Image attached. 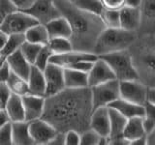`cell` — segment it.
I'll return each mask as SVG.
<instances>
[{
  "label": "cell",
  "mask_w": 155,
  "mask_h": 145,
  "mask_svg": "<svg viewBox=\"0 0 155 145\" xmlns=\"http://www.w3.org/2000/svg\"><path fill=\"white\" fill-rule=\"evenodd\" d=\"M93 110L90 87H66L59 93L46 97L42 118L60 133L75 130L81 134L90 129Z\"/></svg>",
  "instance_id": "obj_1"
},
{
  "label": "cell",
  "mask_w": 155,
  "mask_h": 145,
  "mask_svg": "<svg viewBox=\"0 0 155 145\" xmlns=\"http://www.w3.org/2000/svg\"><path fill=\"white\" fill-rule=\"evenodd\" d=\"M55 4L70 23L74 50L93 52L97 39L107 28L102 18L84 11L69 0H55Z\"/></svg>",
  "instance_id": "obj_2"
},
{
  "label": "cell",
  "mask_w": 155,
  "mask_h": 145,
  "mask_svg": "<svg viewBox=\"0 0 155 145\" xmlns=\"http://www.w3.org/2000/svg\"><path fill=\"white\" fill-rule=\"evenodd\" d=\"M139 80L155 89V38L151 35H139L129 48Z\"/></svg>",
  "instance_id": "obj_3"
},
{
  "label": "cell",
  "mask_w": 155,
  "mask_h": 145,
  "mask_svg": "<svg viewBox=\"0 0 155 145\" xmlns=\"http://www.w3.org/2000/svg\"><path fill=\"white\" fill-rule=\"evenodd\" d=\"M138 37L139 34L137 31L125 30L121 27H107L97 39L93 53L101 56L128 50L137 41Z\"/></svg>",
  "instance_id": "obj_4"
},
{
  "label": "cell",
  "mask_w": 155,
  "mask_h": 145,
  "mask_svg": "<svg viewBox=\"0 0 155 145\" xmlns=\"http://www.w3.org/2000/svg\"><path fill=\"white\" fill-rule=\"evenodd\" d=\"M99 57L108 62L114 72L116 79L119 81L139 79L129 50L109 53Z\"/></svg>",
  "instance_id": "obj_5"
},
{
  "label": "cell",
  "mask_w": 155,
  "mask_h": 145,
  "mask_svg": "<svg viewBox=\"0 0 155 145\" xmlns=\"http://www.w3.org/2000/svg\"><path fill=\"white\" fill-rule=\"evenodd\" d=\"M38 21L31 14L24 11L15 12L3 18L0 23V30L12 35V34H25L29 28L38 24Z\"/></svg>",
  "instance_id": "obj_6"
},
{
  "label": "cell",
  "mask_w": 155,
  "mask_h": 145,
  "mask_svg": "<svg viewBox=\"0 0 155 145\" xmlns=\"http://www.w3.org/2000/svg\"><path fill=\"white\" fill-rule=\"evenodd\" d=\"M94 109L101 106H109L120 98V81L113 79L99 85L90 87Z\"/></svg>",
  "instance_id": "obj_7"
},
{
  "label": "cell",
  "mask_w": 155,
  "mask_h": 145,
  "mask_svg": "<svg viewBox=\"0 0 155 145\" xmlns=\"http://www.w3.org/2000/svg\"><path fill=\"white\" fill-rule=\"evenodd\" d=\"M120 98L144 105L148 101V87L139 79L120 81Z\"/></svg>",
  "instance_id": "obj_8"
},
{
  "label": "cell",
  "mask_w": 155,
  "mask_h": 145,
  "mask_svg": "<svg viewBox=\"0 0 155 145\" xmlns=\"http://www.w3.org/2000/svg\"><path fill=\"white\" fill-rule=\"evenodd\" d=\"M24 12L35 18L39 23L45 25L53 19L62 17L55 4V0H37L31 8L25 10Z\"/></svg>",
  "instance_id": "obj_9"
},
{
  "label": "cell",
  "mask_w": 155,
  "mask_h": 145,
  "mask_svg": "<svg viewBox=\"0 0 155 145\" xmlns=\"http://www.w3.org/2000/svg\"><path fill=\"white\" fill-rule=\"evenodd\" d=\"M29 130L34 144L36 145H48L59 133L51 124L43 118L29 122Z\"/></svg>",
  "instance_id": "obj_10"
},
{
  "label": "cell",
  "mask_w": 155,
  "mask_h": 145,
  "mask_svg": "<svg viewBox=\"0 0 155 145\" xmlns=\"http://www.w3.org/2000/svg\"><path fill=\"white\" fill-rule=\"evenodd\" d=\"M44 74L47 82L46 97L55 95L66 88L63 67L53 63H48L47 68L44 70Z\"/></svg>",
  "instance_id": "obj_11"
},
{
  "label": "cell",
  "mask_w": 155,
  "mask_h": 145,
  "mask_svg": "<svg viewBox=\"0 0 155 145\" xmlns=\"http://www.w3.org/2000/svg\"><path fill=\"white\" fill-rule=\"evenodd\" d=\"M110 108V106H109ZM110 144L111 145H127L129 142L124 138L123 133L127 124V118L114 108H110Z\"/></svg>",
  "instance_id": "obj_12"
},
{
  "label": "cell",
  "mask_w": 155,
  "mask_h": 145,
  "mask_svg": "<svg viewBox=\"0 0 155 145\" xmlns=\"http://www.w3.org/2000/svg\"><path fill=\"white\" fill-rule=\"evenodd\" d=\"M113 79H116L113 69L108 64V62L105 61L103 58L99 57L94 62L93 67L88 72L89 87L105 83Z\"/></svg>",
  "instance_id": "obj_13"
},
{
  "label": "cell",
  "mask_w": 155,
  "mask_h": 145,
  "mask_svg": "<svg viewBox=\"0 0 155 145\" xmlns=\"http://www.w3.org/2000/svg\"><path fill=\"white\" fill-rule=\"evenodd\" d=\"M98 58L99 56L96 55L93 52L71 50L65 53H60V54H53L51 57L50 63L59 65L63 68H70L80 61H82V60L96 61Z\"/></svg>",
  "instance_id": "obj_14"
},
{
  "label": "cell",
  "mask_w": 155,
  "mask_h": 145,
  "mask_svg": "<svg viewBox=\"0 0 155 145\" xmlns=\"http://www.w3.org/2000/svg\"><path fill=\"white\" fill-rule=\"evenodd\" d=\"M142 23L138 31L140 35H151L155 34V0H142L140 5Z\"/></svg>",
  "instance_id": "obj_15"
},
{
  "label": "cell",
  "mask_w": 155,
  "mask_h": 145,
  "mask_svg": "<svg viewBox=\"0 0 155 145\" xmlns=\"http://www.w3.org/2000/svg\"><path fill=\"white\" fill-rule=\"evenodd\" d=\"M24 111H25V120L31 122L33 120L42 118L45 110L46 97L27 94L22 96Z\"/></svg>",
  "instance_id": "obj_16"
},
{
  "label": "cell",
  "mask_w": 155,
  "mask_h": 145,
  "mask_svg": "<svg viewBox=\"0 0 155 145\" xmlns=\"http://www.w3.org/2000/svg\"><path fill=\"white\" fill-rule=\"evenodd\" d=\"M90 128L101 137H109L110 133V114L109 106H101L93 110L90 120Z\"/></svg>",
  "instance_id": "obj_17"
},
{
  "label": "cell",
  "mask_w": 155,
  "mask_h": 145,
  "mask_svg": "<svg viewBox=\"0 0 155 145\" xmlns=\"http://www.w3.org/2000/svg\"><path fill=\"white\" fill-rule=\"evenodd\" d=\"M120 12V27L129 31H139L142 23V13L140 8L124 6Z\"/></svg>",
  "instance_id": "obj_18"
},
{
  "label": "cell",
  "mask_w": 155,
  "mask_h": 145,
  "mask_svg": "<svg viewBox=\"0 0 155 145\" xmlns=\"http://www.w3.org/2000/svg\"><path fill=\"white\" fill-rule=\"evenodd\" d=\"M6 61L11 67L13 72L23 77V79H28L33 65L23 55L21 50H18V51L11 54L6 59Z\"/></svg>",
  "instance_id": "obj_19"
},
{
  "label": "cell",
  "mask_w": 155,
  "mask_h": 145,
  "mask_svg": "<svg viewBox=\"0 0 155 145\" xmlns=\"http://www.w3.org/2000/svg\"><path fill=\"white\" fill-rule=\"evenodd\" d=\"M109 106L116 109L127 119L133 117H144V105L134 104L122 98L113 102Z\"/></svg>",
  "instance_id": "obj_20"
},
{
  "label": "cell",
  "mask_w": 155,
  "mask_h": 145,
  "mask_svg": "<svg viewBox=\"0 0 155 145\" xmlns=\"http://www.w3.org/2000/svg\"><path fill=\"white\" fill-rule=\"evenodd\" d=\"M145 135H147V132L144 126L143 117H133L127 120L123 137L129 142V144Z\"/></svg>",
  "instance_id": "obj_21"
},
{
  "label": "cell",
  "mask_w": 155,
  "mask_h": 145,
  "mask_svg": "<svg viewBox=\"0 0 155 145\" xmlns=\"http://www.w3.org/2000/svg\"><path fill=\"white\" fill-rule=\"evenodd\" d=\"M27 81H28L30 94L46 97L47 82H46V77H45V74H44V71L33 65Z\"/></svg>",
  "instance_id": "obj_22"
},
{
  "label": "cell",
  "mask_w": 155,
  "mask_h": 145,
  "mask_svg": "<svg viewBox=\"0 0 155 145\" xmlns=\"http://www.w3.org/2000/svg\"><path fill=\"white\" fill-rule=\"evenodd\" d=\"M4 108L6 109L12 123L21 122V121H26L25 120V111H24L23 101H22L21 96L13 93L11 98L9 99L8 103L6 105H5Z\"/></svg>",
  "instance_id": "obj_23"
},
{
  "label": "cell",
  "mask_w": 155,
  "mask_h": 145,
  "mask_svg": "<svg viewBox=\"0 0 155 145\" xmlns=\"http://www.w3.org/2000/svg\"><path fill=\"white\" fill-rule=\"evenodd\" d=\"M65 86L67 88H84L89 87L88 72L78 71L71 68H64Z\"/></svg>",
  "instance_id": "obj_24"
},
{
  "label": "cell",
  "mask_w": 155,
  "mask_h": 145,
  "mask_svg": "<svg viewBox=\"0 0 155 145\" xmlns=\"http://www.w3.org/2000/svg\"><path fill=\"white\" fill-rule=\"evenodd\" d=\"M47 29L50 34L51 39L52 38H71L72 35V29L70 26V23L68 21V19L65 17L57 18L53 21H50L46 24Z\"/></svg>",
  "instance_id": "obj_25"
},
{
  "label": "cell",
  "mask_w": 155,
  "mask_h": 145,
  "mask_svg": "<svg viewBox=\"0 0 155 145\" xmlns=\"http://www.w3.org/2000/svg\"><path fill=\"white\" fill-rule=\"evenodd\" d=\"M14 145H33L34 141L30 134L28 121L13 123Z\"/></svg>",
  "instance_id": "obj_26"
},
{
  "label": "cell",
  "mask_w": 155,
  "mask_h": 145,
  "mask_svg": "<svg viewBox=\"0 0 155 145\" xmlns=\"http://www.w3.org/2000/svg\"><path fill=\"white\" fill-rule=\"evenodd\" d=\"M25 42V34H12V35H10L6 45L0 48V62L5 61L11 54L21 50Z\"/></svg>",
  "instance_id": "obj_27"
},
{
  "label": "cell",
  "mask_w": 155,
  "mask_h": 145,
  "mask_svg": "<svg viewBox=\"0 0 155 145\" xmlns=\"http://www.w3.org/2000/svg\"><path fill=\"white\" fill-rule=\"evenodd\" d=\"M26 41L45 46L50 43L51 37L45 24L38 23L29 28L25 33Z\"/></svg>",
  "instance_id": "obj_28"
},
{
  "label": "cell",
  "mask_w": 155,
  "mask_h": 145,
  "mask_svg": "<svg viewBox=\"0 0 155 145\" xmlns=\"http://www.w3.org/2000/svg\"><path fill=\"white\" fill-rule=\"evenodd\" d=\"M6 83L9 86V88L11 89L12 93L14 94L19 95L21 97L30 94L27 79L16 75L15 72H12L8 80L6 81Z\"/></svg>",
  "instance_id": "obj_29"
},
{
  "label": "cell",
  "mask_w": 155,
  "mask_h": 145,
  "mask_svg": "<svg viewBox=\"0 0 155 145\" xmlns=\"http://www.w3.org/2000/svg\"><path fill=\"white\" fill-rule=\"evenodd\" d=\"M73 3L84 11L89 12L100 17L106 10V7L102 0H76Z\"/></svg>",
  "instance_id": "obj_30"
},
{
  "label": "cell",
  "mask_w": 155,
  "mask_h": 145,
  "mask_svg": "<svg viewBox=\"0 0 155 145\" xmlns=\"http://www.w3.org/2000/svg\"><path fill=\"white\" fill-rule=\"evenodd\" d=\"M48 46L51 47L54 54H60V53H65L68 51L74 50L72 42L69 38H52L50 40Z\"/></svg>",
  "instance_id": "obj_31"
},
{
  "label": "cell",
  "mask_w": 155,
  "mask_h": 145,
  "mask_svg": "<svg viewBox=\"0 0 155 145\" xmlns=\"http://www.w3.org/2000/svg\"><path fill=\"white\" fill-rule=\"evenodd\" d=\"M42 47H43L42 45L26 41L22 45L21 50L26 59L30 62L32 65H34V63L36 61V58L39 55V53H40Z\"/></svg>",
  "instance_id": "obj_32"
},
{
  "label": "cell",
  "mask_w": 155,
  "mask_h": 145,
  "mask_svg": "<svg viewBox=\"0 0 155 145\" xmlns=\"http://www.w3.org/2000/svg\"><path fill=\"white\" fill-rule=\"evenodd\" d=\"M107 27L117 28L120 27V12L119 10L106 9L101 16Z\"/></svg>",
  "instance_id": "obj_33"
},
{
  "label": "cell",
  "mask_w": 155,
  "mask_h": 145,
  "mask_svg": "<svg viewBox=\"0 0 155 145\" xmlns=\"http://www.w3.org/2000/svg\"><path fill=\"white\" fill-rule=\"evenodd\" d=\"M144 126L147 134L155 128V103L147 101L144 105Z\"/></svg>",
  "instance_id": "obj_34"
},
{
  "label": "cell",
  "mask_w": 155,
  "mask_h": 145,
  "mask_svg": "<svg viewBox=\"0 0 155 145\" xmlns=\"http://www.w3.org/2000/svg\"><path fill=\"white\" fill-rule=\"evenodd\" d=\"M53 54H54V53H53L51 47L48 46V45L43 46L40 53H39V55L36 58L35 63H34V66H36L39 68V69L44 71L47 68V66L48 65V63L51 61V57Z\"/></svg>",
  "instance_id": "obj_35"
},
{
  "label": "cell",
  "mask_w": 155,
  "mask_h": 145,
  "mask_svg": "<svg viewBox=\"0 0 155 145\" xmlns=\"http://www.w3.org/2000/svg\"><path fill=\"white\" fill-rule=\"evenodd\" d=\"M101 135L91 128L81 134V145H100Z\"/></svg>",
  "instance_id": "obj_36"
},
{
  "label": "cell",
  "mask_w": 155,
  "mask_h": 145,
  "mask_svg": "<svg viewBox=\"0 0 155 145\" xmlns=\"http://www.w3.org/2000/svg\"><path fill=\"white\" fill-rule=\"evenodd\" d=\"M0 144L14 145L13 141V123L9 122L0 126Z\"/></svg>",
  "instance_id": "obj_37"
},
{
  "label": "cell",
  "mask_w": 155,
  "mask_h": 145,
  "mask_svg": "<svg viewBox=\"0 0 155 145\" xmlns=\"http://www.w3.org/2000/svg\"><path fill=\"white\" fill-rule=\"evenodd\" d=\"M17 11H18V9L12 0H0V18H1V21L9 14Z\"/></svg>",
  "instance_id": "obj_38"
},
{
  "label": "cell",
  "mask_w": 155,
  "mask_h": 145,
  "mask_svg": "<svg viewBox=\"0 0 155 145\" xmlns=\"http://www.w3.org/2000/svg\"><path fill=\"white\" fill-rule=\"evenodd\" d=\"M12 91L6 82L0 81V108H4L12 96Z\"/></svg>",
  "instance_id": "obj_39"
},
{
  "label": "cell",
  "mask_w": 155,
  "mask_h": 145,
  "mask_svg": "<svg viewBox=\"0 0 155 145\" xmlns=\"http://www.w3.org/2000/svg\"><path fill=\"white\" fill-rule=\"evenodd\" d=\"M65 145H81V133L75 130L65 133Z\"/></svg>",
  "instance_id": "obj_40"
},
{
  "label": "cell",
  "mask_w": 155,
  "mask_h": 145,
  "mask_svg": "<svg viewBox=\"0 0 155 145\" xmlns=\"http://www.w3.org/2000/svg\"><path fill=\"white\" fill-rule=\"evenodd\" d=\"M12 72H13L11 70V67H10L6 60L0 62V79H1L0 81L6 82Z\"/></svg>",
  "instance_id": "obj_41"
},
{
  "label": "cell",
  "mask_w": 155,
  "mask_h": 145,
  "mask_svg": "<svg viewBox=\"0 0 155 145\" xmlns=\"http://www.w3.org/2000/svg\"><path fill=\"white\" fill-rule=\"evenodd\" d=\"M106 9L120 10L125 6V0H102Z\"/></svg>",
  "instance_id": "obj_42"
},
{
  "label": "cell",
  "mask_w": 155,
  "mask_h": 145,
  "mask_svg": "<svg viewBox=\"0 0 155 145\" xmlns=\"http://www.w3.org/2000/svg\"><path fill=\"white\" fill-rule=\"evenodd\" d=\"M12 1L16 4V6L18 7V10L25 11V10L31 8L37 0H12Z\"/></svg>",
  "instance_id": "obj_43"
},
{
  "label": "cell",
  "mask_w": 155,
  "mask_h": 145,
  "mask_svg": "<svg viewBox=\"0 0 155 145\" xmlns=\"http://www.w3.org/2000/svg\"><path fill=\"white\" fill-rule=\"evenodd\" d=\"M48 145H65V134L59 132Z\"/></svg>",
  "instance_id": "obj_44"
},
{
  "label": "cell",
  "mask_w": 155,
  "mask_h": 145,
  "mask_svg": "<svg viewBox=\"0 0 155 145\" xmlns=\"http://www.w3.org/2000/svg\"><path fill=\"white\" fill-rule=\"evenodd\" d=\"M9 122H11V120H10V117H9L6 109L0 108V126H3Z\"/></svg>",
  "instance_id": "obj_45"
},
{
  "label": "cell",
  "mask_w": 155,
  "mask_h": 145,
  "mask_svg": "<svg viewBox=\"0 0 155 145\" xmlns=\"http://www.w3.org/2000/svg\"><path fill=\"white\" fill-rule=\"evenodd\" d=\"M142 5V0H125V6L140 8Z\"/></svg>",
  "instance_id": "obj_46"
},
{
  "label": "cell",
  "mask_w": 155,
  "mask_h": 145,
  "mask_svg": "<svg viewBox=\"0 0 155 145\" xmlns=\"http://www.w3.org/2000/svg\"><path fill=\"white\" fill-rule=\"evenodd\" d=\"M9 36H10L9 34L0 30V48L3 47L5 45H6V43L8 42Z\"/></svg>",
  "instance_id": "obj_47"
},
{
  "label": "cell",
  "mask_w": 155,
  "mask_h": 145,
  "mask_svg": "<svg viewBox=\"0 0 155 145\" xmlns=\"http://www.w3.org/2000/svg\"><path fill=\"white\" fill-rule=\"evenodd\" d=\"M147 145H155V128L147 134Z\"/></svg>",
  "instance_id": "obj_48"
},
{
  "label": "cell",
  "mask_w": 155,
  "mask_h": 145,
  "mask_svg": "<svg viewBox=\"0 0 155 145\" xmlns=\"http://www.w3.org/2000/svg\"><path fill=\"white\" fill-rule=\"evenodd\" d=\"M148 101L155 103V89H148Z\"/></svg>",
  "instance_id": "obj_49"
},
{
  "label": "cell",
  "mask_w": 155,
  "mask_h": 145,
  "mask_svg": "<svg viewBox=\"0 0 155 145\" xmlns=\"http://www.w3.org/2000/svg\"><path fill=\"white\" fill-rule=\"evenodd\" d=\"M69 1H71V2H75L76 0H69Z\"/></svg>",
  "instance_id": "obj_50"
},
{
  "label": "cell",
  "mask_w": 155,
  "mask_h": 145,
  "mask_svg": "<svg viewBox=\"0 0 155 145\" xmlns=\"http://www.w3.org/2000/svg\"><path fill=\"white\" fill-rule=\"evenodd\" d=\"M154 38H155V34H154Z\"/></svg>",
  "instance_id": "obj_51"
}]
</instances>
